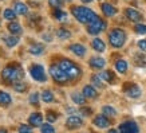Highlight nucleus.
Here are the masks:
<instances>
[{
  "label": "nucleus",
  "instance_id": "obj_18",
  "mask_svg": "<svg viewBox=\"0 0 146 133\" xmlns=\"http://www.w3.org/2000/svg\"><path fill=\"white\" fill-rule=\"evenodd\" d=\"M101 8H102V12L105 13L106 16H109V18H110V16H114L115 13H117V8H115L114 5L109 4V3H103Z\"/></svg>",
  "mask_w": 146,
  "mask_h": 133
},
{
  "label": "nucleus",
  "instance_id": "obj_41",
  "mask_svg": "<svg viewBox=\"0 0 146 133\" xmlns=\"http://www.w3.org/2000/svg\"><path fill=\"white\" fill-rule=\"evenodd\" d=\"M79 113L82 116H86V117H87V116H90L91 113H93V110H91L90 108H80V109H79Z\"/></svg>",
  "mask_w": 146,
  "mask_h": 133
},
{
  "label": "nucleus",
  "instance_id": "obj_13",
  "mask_svg": "<svg viewBox=\"0 0 146 133\" xmlns=\"http://www.w3.org/2000/svg\"><path fill=\"white\" fill-rule=\"evenodd\" d=\"M28 122H30L31 126H42V124H43V116L40 113H32L30 116V118H28Z\"/></svg>",
  "mask_w": 146,
  "mask_h": 133
},
{
  "label": "nucleus",
  "instance_id": "obj_7",
  "mask_svg": "<svg viewBox=\"0 0 146 133\" xmlns=\"http://www.w3.org/2000/svg\"><path fill=\"white\" fill-rule=\"evenodd\" d=\"M105 28H106V22L102 20V19H98L97 22L89 24V27H87V32L91 34V35H98V34L102 32Z\"/></svg>",
  "mask_w": 146,
  "mask_h": 133
},
{
  "label": "nucleus",
  "instance_id": "obj_19",
  "mask_svg": "<svg viewBox=\"0 0 146 133\" xmlns=\"http://www.w3.org/2000/svg\"><path fill=\"white\" fill-rule=\"evenodd\" d=\"M13 11L18 13V15H27V12H28V7H27V4L22 3V1H16L15 5H13Z\"/></svg>",
  "mask_w": 146,
  "mask_h": 133
},
{
  "label": "nucleus",
  "instance_id": "obj_40",
  "mask_svg": "<svg viewBox=\"0 0 146 133\" xmlns=\"http://www.w3.org/2000/svg\"><path fill=\"white\" fill-rule=\"evenodd\" d=\"M135 59H137L138 63H146V54H137L135 55Z\"/></svg>",
  "mask_w": 146,
  "mask_h": 133
},
{
  "label": "nucleus",
  "instance_id": "obj_38",
  "mask_svg": "<svg viewBox=\"0 0 146 133\" xmlns=\"http://www.w3.org/2000/svg\"><path fill=\"white\" fill-rule=\"evenodd\" d=\"M134 30H135V32H138V34H146V26L145 24H135V27H134Z\"/></svg>",
  "mask_w": 146,
  "mask_h": 133
},
{
  "label": "nucleus",
  "instance_id": "obj_16",
  "mask_svg": "<svg viewBox=\"0 0 146 133\" xmlns=\"http://www.w3.org/2000/svg\"><path fill=\"white\" fill-rule=\"evenodd\" d=\"M91 46H93V49L95 50V51H98V53H103V51L106 50L105 42L102 39H99V38H94L93 42H91Z\"/></svg>",
  "mask_w": 146,
  "mask_h": 133
},
{
  "label": "nucleus",
  "instance_id": "obj_24",
  "mask_svg": "<svg viewBox=\"0 0 146 133\" xmlns=\"http://www.w3.org/2000/svg\"><path fill=\"white\" fill-rule=\"evenodd\" d=\"M30 53L34 54V55H42V54L44 53V47H43V44H32L31 47H30Z\"/></svg>",
  "mask_w": 146,
  "mask_h": 133
},
{
  "label": "nucleus",
  "instance_id": "obj_14",
  "mask_svg": "<svg viewBox=\"0 0 146 133\" xmlns=\"http://www.w3.org/2000/svg\"><path fill=\"white\" fill-rule=\"evenodd\" d=\"M90 66L93 67V69H97V70H101V69H103L105 67V65H106V61L103 59V58H98V57H94L90 59Z\"/></svg>",
  "mask_w": 146,
  "mask_h": 133
},
{
  "label": "nucleus",
  "instance_id": "obj_4",
  "mask_svg": "<svg viewBox=\"0 0 146 133\" xmlns=\"http://www.w3.org/2000/svg\"><path fill=\"white\" fill-rule=\"evenodd\" d=\"M109 40H110V44L115 49H119L125 44L126 42V34H125L123 30L121 28H114L111 30V32L109 34Z\"/></svg>",
  "mask_w": 146,
  "mask_h": 133
},
{
  "label": "nucleus",
  "instance_id": "obj_6",
  "mask_svg": "<svg viewBox=\"0 0 146 133\" xmlns=\"http://www.w3.org/2000/svg\"><path fill=\"white\" fill-rule=\"evenodd\" d=\"M30 73H31L32 78L35 81H38V82H46V80H47L44 69H43V66H40V65H34L31 67Z\"/></svg>",
  "mask_w": 146,
  "mask_h": 133
},
{
  "label": "nucleus",
  "instance_id": "obj_15",
  "mask_svg": "<svg viewBox=\"0 0 146 133\" xmlns=\"http://www.w3.org/2000/svg\"><path fill=\"white\" fill-rule=\"evenodd\" d=\"M70 50L75 54L76 57H84V54H86V47H84L83 44H79V43L71 44Z\"/></svg>",
  "mask_w": 146,
  "mask_h": 133
},
{
  "label": "nucleus",
  "instance_id": "obj_30",
  "mask_svg": "<svg viewBox=\"0 0 146 133\" xmlns=\"http://www.w3.org/2000/svg\"><path fill=\"white\" fill-rule=\"evenodd\" d=\"M13 90L15 92H18V93H23V92H26L27 90V85L24 84V82H22V81H19V82H15L13 84Z\"/></svg>",
  "mask_w": 146,
  "mask_h": 133
},
{
  "label": "nucleus",
  "instance_id": "obj_46",
  "mask_svg": "<svg viewBox=\"0 0 146 133\" xmlns=\"http://www.w3.org/2000/svg\"><path fill=\"white\" fill-rule=\"evenodd\" d=\"M64 1H67V3H70V1H71V0H64Z\"/></svg>",
  "mask_w": 146,
  "mask_h": 133
},
{
  "label": "nucleus",
  "instance_id": "obj_8",
  "mask_svg": "<svg viewBox=\"0 0 146 133\" xmlns=\"http://www.w3.org/2000/svg\"><path fill=\"white\" fill-rule=\"evenodd\" d=\"M121 133H138L139 132V128L138 125L134 122V121H125L119 125V129H118Z\"/></svg>",
  "mask_w": 146,
  "mask_h": 133
},
{
  "label": "nucleus",
  "instance_id": "obj_39",
  "mask_svg": "<svg viewBox=\"0 0 146 133\" xmlns=\"http://www.w3.org/2000/svg\"><path fill=\"white\" fill-rule=\"evenodd\" d=\"M56 118H58V116H56V113H55V112H52V110L47 112V120H48L50 122H54V121H56Z\"/></svg>",
  "mask_w": 146,
  "mask_h": 133
},
{
  "label": "nucleus",
  "instance_id": "obj_34",
  "mask_svg": "<svg viewBox=\"0 0 146 133\" xmlns=\"http://www.w3.org/2000/svg\"><path fill=\"white\" fill-rule=\"evenodd\" d=\"M48 4L55 9H60V7H62V0H48Z\"/></svg>",
  "mask_w": 146,
  "mask_h": 133
},
{
  "label": "nucleus",
  "instance_id": "obj_28",
  "mask_svg": "<svg viewBox=\"0 0 146 133\" xmlns=\"http://www.w3.org/2000/svg\"><path fill=\"white\" fill-rule=\"evenodd\" d=\"M54 18L56 20H59V22H64L67 19V12L62 11V9H55L54 11Z\"/></svg>",
  "mask_w": 146,
  "mask_h": 133
},
{
  "label": "nucleus",
  "instance_id": "obj_31",
  "mask_svg": "<svg viewBox=\"0 0 146 133\" xmlns=\"http://www.w3.org/2000/svg\"><path fill=\"white\" fill-rule=\"evenodd\" d=\"M3 16H4V19H7V20H15L16 19V12L13 11V9L11 8H7L4 9V13H3Z\"/></svg>",
  "mask_w": 146,
  "mask_h": 133
},
{
  "label": "nucleus",
  "instance_id": "obj_35",
  "mask_svg": "<svg viewBox=\"0 0 146 133\" xmlns=\"http://www.w3.org/2000/svg\"><path fill=\"white\" fill-rule=\"evenodd\" d=\"M91 81H93V84L98 88H103V84H102V78L99 76H93L91 77Z\"/></svg>",
  "mask_w": 146,
  "mask_h": 133
},
{
  "label": "nucleus",
  "instance_id": "obj_9",
  "mask_svg": "<svg viewBox=\"0 0 146 133\" xmlns=\"http://www.w3.org/2000/svg\"><path fill=\"white\" fill-rule=\"evenodd\" d=\"M66 125L68 129H78L83 125V121H82V118L78 117V116H70L66 121Z\"/></svg>",
  "mask_w": 146,
  "mask_h": 133
},
{
  "label": "nucleus",
  "instance_id": "obj_43",
  "mask_svg": "<svg viewBox=\"0 0 146 133\" xmlns=\"http://www.w3.org/2000/svg\"><path fill=\"white\" fill-rule=\"evenodd\" d=\"M107 133H121V132H119V130H117V129H110Z\"/></svg>",
  "mask_w": 146,
  "mask_h": 133
},
{
  "label": "nucleus",
  "instance_id": "obj_33",
  "mask_svg": "<svg viewBox=\"0 0 146 133\" xmlns=\"http://www.w3.org/2000/svg\"><path fill=\"white\" fill-rule=\"evenodd\" d=\"M40 132H42V133H55V129H54L52 125L44 124V125H42V128H40Z\"/></svg>",
  "mask_w": 146,
  "mask_h": 133
},
{
  "label": "nucleus",
  "instance_id": "obj_2",
  "mask_svg": "<svg viewBox=\"0 0 146 133\" xmlns=\"http://www.w3.org/2000/svg\"><path fill=\"white\" fill-rule=\"evenodd\" d=\"M24 77V73H23L22 67L18 66V65H9L1 71V78L7 82V84H15V82H19V81L23 80Z\"/></svg>",
  "mask_w": 146,
  "mask_h": 133
},
{
  "label": "nucleus",
  "instance_id": "obj_42",
  "mask_svg": "<svg viewBox=\"0 0 146 133\" xmlns=\"http://www.w3.org/2000/svg\"><path fill=\"white\" fill-rule=\"evenodd\" d=\"M138 47L142 53H146V39H141L138 42Z\"/></svg>",
  "mask_w": 146,
  "mask_h": 133
},
{
  "label": "nucleus",
  "instance_id": "obj_37",
  "mask_svg": "<svg viewBox=\"0 0 146 133\" xmlns=\"http://www.w3.org/2000/svg\"><path fill=\"white\" fill-rule=\"evenodd\" d=\"M30 102L32 105H39V94L38 93H32L30 96Z\"/></svg>",
  "mask_w": 146,
  "mask_h": 133
},
{
  "label": "nucleus",
  "instance_id": "obj_11",
  "mask_svg": "<svg viewBox=\"0 0 146 133\" xmlns=\"http://www.w3.org/2000/svg\"><path fill=\"white\" fill-rule=\"evenodd\" d=\"M125 15H126V18L129 19V20H131V22H141L142 20V15L141 12H138L137 9L134 8H127L126 11H125Z\"/></svg>",
  "mask_w": 146,
  "mask_h": 133
},
{
  "label": "nucleus",
  "instance_id": "obj_20",
  "mask_svg": "<svg viewBox=\"0 0 146 133\" xmlns=\"http://www.w3.org/2000/svg\"><path fill=\"white\" fill-rule=\"evenodd\" d=\"M8 31L11 32L12 35H20V34L23 32V28L19 23L12 22V23H9L8 24Z\"/></svg>",
  "mask_w": 146,
  "mask_h": 133
},
{
  "label": "nucleus",
  "instance_id": "obj_32",
  "mask_svg": "<svg viewBox=\"0 0 146 133\" xmlns=\"http://www.w3.org/2000/svg\"><path fill=\"white\" fill-rule=\"evenodd\" d=\"M42 100L44 102H52L54 101V94L50 92V90H44L42 93Z\"/></svg>",
  "mask_w": 146,
  "mask_h": 133
},
{
  "label": "nucleus",
  "instance_id": "obj_12",
  "mask_svg": "<svg viewBox=\"0 0 146 133\" xmlns=\"http://www.w3.org/2000/svg\"><path fill=\"white\" fill-rule=\"evenodd\" d=\"M94 125L95 126H98V128H107L109 125H110V121H109V118H107L106 116H97L95 118H94Z\"/></svg>",
  "mask_w": 146,
  "mask_h": 133
},
{
  "label": "nucleus",
  "instance_id": "obj_27",
  "mask_svg": "<svg viewBox=\"0 0 146 133\" xmlns=\"http://www.w3.org/2000/svg\"><path fill=\"white\" fill-rule=\"evenodd\" d=\"M56 36L59 38V39H62V40L70 39V38H71V32L68 31V30H66V28H59V30L56 31Z\"/></svg>",
  "mask_w": 146,
  "mask_h": 133
},
{
  "label": "nucleus",
  "instance_id": "obj_23",
  "mask_svg": "<svg viewBox=\"0 0 146 133\" xmlns=\"http://www.w3.org/2000/svg\"><path fill=\"white\" fill-rule=\"evenodd\" d=\"M99 77H101L103 81H106V82H113V81L115 80V76H114V73L110 70H105V71H102L101 74H99Z\"/></svg>",
  "mask_w": 146,
  "mask_h": 133
},
{
  "label": "nucleus",
  "instance_id": "obj_17",
  "mask_svg": "<svg viewBox=\"0 0 146 133\" xmlns=\"http://www.w3.org/2000/svg\"><path fill=\"white\" fill-rule=\"evenodd\" d=\"M82 93H83V96L86 98H91V100H93V98H97V96H98V92L91 85H86L83 88V92H82Z\"/></svg>",
  "mask_w": 146,
  "mask_h": 133
},
{
  "label": "nucleus",
  "instance_id": "obj_45",
  "mask_svg": "<svg viewBox=\"0 0 146 133\" xmlns=\"http://www.w3.org/2000/svg\"><path fill=\"white\" fill-rule=\"evenodd\" d=\"M82 1H83V3H91L93 0H82Z\"/></svg>",
  "mask_w": 146,
  "mask_h": 133
},
{
  "label": "nucleus",
  "instance_id": "obj_36",
  "mask_svg": "<svg viewBox=\"0 0 146 133\" xmlns=\"http://www.w3.org/2000/svg\"><path fill=\"white\" fill-rule=\"evenodd\" d=\"M19 133H32V128L30 125L23 124L19 126Z\"/></svg>",
  "mask_w": 146,
  "mask_h": 133
},
{
  "label": "nucleus",
  "instance_id": "obj_26",
  "mask_svg": "<svg viewBox=\"0 0 146 133\" xmlns=\"http://www.w3.org/2000/svg\"><path fill=\"white\" fill-rule=\"evenodd\" d=\"M4 42L8 47H15V46L19 43V38L15 35H9V36H5L4 38Z\"/></svg>",
  "mask_w": 146,
  "mask_h": 133
},
{
  "label": "nucleus",
  "instance_id": "obj_44",
  "mask_svg": "<svg viewBox=\"0 0 146 133\" xmlns=\"http://www.w3.org/2000/svg\"><path fill=\"white\" fill-rule=\"evenodd\" d=\"M0 133H8V132H7L5 129H0Z\"/></svg>",
  "mask_w": 146,
  "mask_h": 133
},
{
  "label": "nucleus",
  "instance_id": "obj_25",
  "mask_svg": "<svg viewBox=\"0 0 146 133\" xmlns=\"http://www.w3.org/2000/svg\"><path fill=\"white\" fill-rule=\"evenodd\" d=\"M71 98H72L74 104H78V105H83V104H86V97L83 96V93H72Z\"/></svg>",
  "mask_w": 146,
  "mask_h": 133
},
{
  "label": "nucleus",
  "instance_id": "obj_5",
  "mask_svg": "<svg viewBox=\"0 0 146 133\" xmlns=\"http://www.w3.org/2000/svg\"><path fill=\"white\" fill-rule=\"evenodd\" d=\"M50 74H51L52 80L55 81L56 84L63 85V84H67L68 81H71L66 73H64L59 66H56V65H52V66L50 67Z\"/></svg>",
  "mask_w": 146,
  "mask_h": 133
},
{
  "label": "nucleus",
  "instance_id": "obj_21",
  "mask_svg": "<svg viewBox=\"0 0 146 133\" xmlns=\"http://www.w3.org/2000/svg\"><path fill=\"white\" fill-rule=\"evenodd\" d=\"M11 102H12L11 96H9L8 93H5V92H1V90H0V105H1V106H8Z\"/></svg>",
  "mask_w": 146,
  "mask_h": 133
},
{
  "label": "nucleus",
  "instance_id": "obj_1",
  "mask_svg": "<svg viewBox=\"0 0 146 133\" xmlns=\"http://www.w3.org/2000/svg\"><path fill=\"white\" fill-rule=\"evenodd\" d=\"M71 13L74 15V18L78 22L83 23V24H91V23L97 22L99 19L97 13L94 12L93 9L87 8V7H72Z\"/></svg>",
  "mask_w": 146,
  "mask_h": 133
},
{
  "label": "nucleus",
  "instance_id": "obj_29",
  "mask_svg": "<svg viewBox=\"0 0 146 133\" xmlns=\"http://www.w3.org/2000/svg\"><path fill=\"white\" fill-rule=\"evenodd\" d=\"M102 113H103V116H106V117H115L117 116V110L111 106H103L102 108Z\"/></svg>",
  "mask_w": 146,
  "mask_h": 133
},
{
  "label": "nucleus",
  "instance_id": "obj_22",
  "mask_svg": "<svg viewBox=\"0 0 146 133\" xmlns=\"http://www.w3.org/2000/svg\"><path fill=\"white\" fill-rule=\"evenodd\" d=\"M115 69H117V71H118V73L125 74V73L127 71V62H126V61H123V59H118V61L115 62Z\"/></svg>",
  "mask_w": 146,
  "mask_h": 133
},
{
  "label": "nucleus",
  "instance_id": "obj_10",
  "mask_svg": "<svg viewBox=\"0 0 146 133\" xmlns=\"http://www.w3.org/2000/svg\"><path fill=\"white\" fill-rule=\"evenodd\" d=\"M125 93L127 94L130 98H138L139 96H141V89L138 88L137 85L130 84L125 88Z\"/></svg>",
  "mask_w": 146,
  "mask_h": 133
},
{
  "label": "nucleus",
  "instance_id": "obj_3",
  "mask_svg": "<svg viewBox=\"0 0 146 133\" xmlns=\"http://www.w3.org/2000/svg\"><path fill=\"white\" fill-rule=\"evenodd\" d=\"M59 67L68 76L70 80H76V78H79L80 74H82L80 67L78 66V65H75L72 61H70V59H62V61L59 62Z\"/></svg>",
  "mask_w": 146,
  "mask_h": 133
}]
</instances>
